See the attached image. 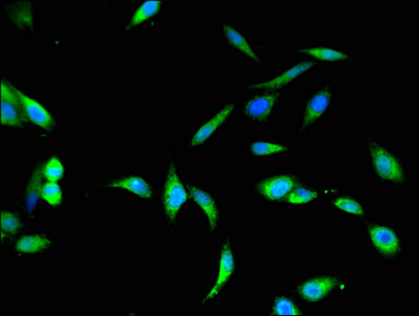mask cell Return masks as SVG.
<instances>
[{"instance_id": "cell-16", "label": "cell", "mask_w": 419, "mask_h": 316, "mask_svg": "<svg viewBox=\"0 0 419 316\" xmlns=\"http://www.w3.org/2000/svg\"><path fill=\"white\" fill-rule=\"evenodd\" d=\"M224 33H226L227 41L229 42V44L233 47L242 52L243 54H247L249 58L253 60L254 62L261 63V60L256 53H255L253 47L249 45L247 39L245 38V36L238 30L233 29V26H224Z\"/></svg>"}, {"instance_id": "cell-14", "label": "cell", "mask_w": 419, "mask_h": 316, "mask_svg": "<svg viewBox=\"0 0 419 316\" xmlns=\"http://www.w3.org/2000/svg\"><path fill=\"white\" fill-rule=\"evenodd\" d=\"M300 51L324 63H346L351 60V57L345 52L331 45H315L302 48Z\"/></svg>"}, {"instance_id": "cell-8", "label": "cell", "mask_w": 419, "mask_h": 316, "mask_svg": "<svg viewBox=\"0 0 419 316\" xmlns=\"http://www.w3.org/2000/svg\"><path fill=\"white\" fill-rule=\"evenodd\" d=\"M18 100H19L21 107H22L24 114L29 118L32 123H35L42 129L49 130L54 125V121L49 112L47 111L40 103L36 100L30 98L25 93L15 88Z\"/></svg>"}, {"instance_id": "cell-20", "label": "cell", "mask_w": 419, "mask_h": 316, "mask_svg": "<svg viewBox=\"0 0 419 316\" xmlns=\"http://www.w3.org/2000/svg\"><path fill=\"white\" fill-rule=\"evenodd\" d=\"M40 171L35 172L29 182L26 191V209L28 214H32L36 207L41 189Z\"/></svg>"}, {"instance_id": "cell-26", "label": "cell", "mask_w": 419, "mask_h": 316, "mask_svg": "<svg viewBox=\"0 0 419 316\" xmlns=\"http://www.w3.org/2000/svg\"><path fill=\"white\" fill-rule=\"evenodd\" d=\"M20 229V221L16 215L8 212H2L1 214V233L3 238L13 235Z\"/></svg>"}, {"instance_id": "cell-23", "label": "cell", "mask_w": 419, "mask_h": 316, "mask_svg": "<svg viewBox=\"0 0 419 316\" xmlns=\"http://www.w3.org/2000/svg\"><path fill=\"white\" fill-rule=\"evenodd\" d=\"M318 196L317 191L305 187H294L287 196V202L291 205H304Z\"/></svg>"}, {"instance_id": "cell-21", "label": "cell", "mask_w": 419, "mask_h": 316, "mask_svg": "<svg viewBox=\"0 0 419 316\" xmlns=\"http://www.w3.org/2000/svg\"><path fill=\"white\" fill-rule=\"evenodd\" d=\"M40 196L49 205H58L62 202V189L56 182H47L41 185Z\"/></svg>"}, {"instance_id": "cell-2", "label": "cell", "mask_w": 419, "mask_h": 316, "mask_svg": "<svg viewBox=\"0 0 419 316\" xmlns=\"http://www.w3.org/2000/svg\"><path fill=\"white\" fill-rule=\"evenodd\" d=\"M187 198V191L178 177L175 167L171 164L166 178L165 193H163V209L168 221H175L182 206L186 203Z\"/></svg>"}, {"instance_id": "cell-19", "label": "cell", "mask_w": 419, "mask_h": 316, "mask_svg": "<svg viewBox=\"0 0 419 316\" xmlns=\"http://www.w3.org/2000/svg\"><path fill=\"white\" fill-rule=\"evenodd\" d=\"M161 4H162V3L160 1H147L142 3V4L136 9L135 13H133L131 20H130L129 26H127V29H129L130 27L138 26L139 24L147 20L148 18L154 16L158 10H159Z\"/></svg>"}, {"instance_id": "cell-3", "label": "cell", "mask_w": 419, "mask_h": 316, "mask_svg": "<svg viewBox=\"0 0 419 316\" xmlns=\"http://www.w3.org/2000/svg\"><path fill=\"white\" fill-rule=\"evenodd\" d=\"M334 88L331 85H324L318 88L309 97L303 109L302 125L309 127L320 120L332 104Z\"/></svg>"}, {"instance_id": "cell-25", "label": "cell", "mask_w": 419, "mask_h": 316, "mask_svg": "<svg viewBox=\"0 0 419 316\" xmlns=\"http://www.w3.org/2000/svg\"><path fill=\"white\" fill-rule=\"evenodd\" d=\"M42 174L47 179L48 182H56L57 183L65 174V169H63L62 162L57 157H51L45 164Z\"/></svg>"}, {"instance_id": "cell-11", "label": "cell", "mask_w": 419, "mask_h": 316, "mask_svg": "<svg viewBox=\"0 0 419 316\" xmlns=\"http://www.w3.org/2000/svg\"><path fill=\"white\" fill-rule=\"evenodd\" d=\"M279 99V94L272 93L254 97L247 103L245 113L254 120H264L271 116L273 106Z\"/></svg>"}, {"instance_id": "cell-24", "label": "cell", "mask_w": 419, "mask_h": 316, "mask_svg": "<svg viewBox=\"0 0 419 316\" xmlns=\"http://www.w3.org/2000/svg\"><path fill=\"white\" fill-rule=\"evenodd\" d=\"M333 205L336 208L343 212L355 215H363L364 209L359 202L348 196H340L333 200Z\"/></svg>"}, {"instance_id": "cell-1", "label": "cell", "mask_w": 419, "mask_h": 316, "mask_svg": "<svg viewBox=\"0 0 419 316\" xmlns=\"http://www.w3.org/2000/svg\"><path fill=\"white\" fill-rule=\"evenodd\" d=\"M370 166L376 176L391 184H400L404 181V169L397 157L387 148L375 141H369Z\"/></svg>"}, {"instance_id": "cell-4", "label": "cell", "mask_w": 419, "mask_h": 316, "mask_svg": "<svg viewBox=\"0 0 419 316\" xmlns=\"http://www.w3.org/2000/svg\"><path fill=\"white\" fill-rule=\"evenodd\" d=\"M218 275L215 283L212 287V290L206 294L204 299V303H208L217 297L221 290L227 282H229L231 276H233L236 270V258L233 254L232 246L229 242H224L220 252H218Z\"/></svg>"}, {"instance_id": "cell-9", "label": "cell", "mask_w": 419, "mask_h": 316, "mask_svg": "<svg viewBox=\"0 0 419 316\" xmlns=\"http://www.w3.org/2000/svg\"><path fill=\"white\" fill-rule=\"evenodd\" d=\"M336 285L335 278L331 276H318L300 284L297 287V292L303 299L309 302H317L329 294Z\"/></svg>"}, {"instance_id": "cell-6", "label": "cell", "mask_w": 419, "mask_h": 316, "mask_svg": "<svg viewBox=\"0 0 419 316\" xmlns=\"http://www.w3.org/2000/svg\"><path fill=\"white\" fill-rule=\"evenodd\" d=\"M295 185V179L290 175H275L263 179L257 185L258 193L270 200H279L286 197Z\"/></svg>"}, {"instance_id": "cell-12", "label": "cell", "mask_w": 419, "mask_h": 316, "mask_svg": "<svg viewBox=\"0 0 419 316\" xmlns=\"http://www.w3.org/2000/svg\"><path fill=\"white\" fill-rule=\"evenodd\" d=\"M233 107H235L233 104L226 106V107L221 109L217 114H215L214 117H212L211 120L203 124V125L197 130L195 134H194L192 139H191V145H199L202 144V143H204L206 139H209V136H211L212 134H213L218 127L222 125L227 118H229Z\"/></svg>"}, {"instance_id": "cell-5", "label": "cell", "mask_w": 419, "mask_h": 316, "mask_svg": "<svg viewBox=\"0 0 419 316\" xmlns=\"http://www.w3.org/2000/svg\"><path fill=\"white\" fill-rule=\"evenodd\" d=\"M23 109L18 100L15 87L3 81L1 83V123L3 125L18 127L23 120Z\"/></svg>"}, {"instance_id": "cell-17", "label": "cell", "mask_w": 419, "mask_h": 316, "mask_svg": "<svg viewBox=\"0 0 419 316\" xmlns=\"http://www.w3.org/2000/svg\"><path fill=\"white\" fill-rule=\"evenodd\" d=\"M50 246V239L41 235L24 236L17 242L16 248L23 254L38 253L47 250Z\"/></svg>"}, {"instance_id": "cell-22", "label": "cell", "mask_w": 419, "mask_h": 316, "mask_svg": "<svg viewBox=\"0 0 419 316\" xmlns=\"http://www.w3.org/2000/svg\"><path fill=\"white\" fill-rule=\"evenodd\" d=\"M273 315H299V309L293 301L286 297H279L275 299L272 308Z\"/></svg>"}, {"instance_id": "cell-13", "label": "cell", "mask_w": 419, "mask_h": 316, "mask_svg": "<svg viewBox=\"0 0 419 316\" xmlns=\"http://www.w3.org/2000/svg\"><path fill=\"white\" fill-rule=\"evenodd\" d=\"M190 194L199 208L204 212L211 230H215L218 221V210L213 197L204 190L195 187H190Z\"/></svg>"}, {"instance_id": "cell-15", "label": "cell", "mask_w": 419, "mask_h": 316, "mask_svg": "<svg viewBox=\"0 0 419 316\" xmlns=\"http://www.w3.org/2000/svg\"><path fill=\"white\" fill-rule=\"evenodd\" d=\"M107 187L129 191L135 196L145 199L151 198L153 196L150 184L144 178L139 177V176H130V177L110 182Z\"/></svg>"}, {"instance_id": "cell-7", "label": "cell", "mask_w": 419, "mask_h": 316, "mask_svg": "<svg viewBox=\"0 0 419 316\" xmlns=\"http://www.w3.org/2000/svg\"><path fill=\"white\" fill-rule=\"evenodd\" d=\"M369 237L373 247L382 254L393 256L400 251L399 236L391 228L375 225L369 229Z\"/></svg>"}, {"instance_id": "cell-10", "label": "cell", "mask_w": 419, "mask_h": 316, "mask_svg": "<svg viewBox=\"0 0 419 316\" xmlns=\"http://www.w3.org/2000/svg\"><path fill=\"white\" fill-rule=\"evenodd\" d=\"M313 66H314V63L311 62V61L297 63V65L284 70L281 74L274 76L268 81H261L259 84H254L253 87L256 88V89H279V88L285 86L290 81L299 78L300 75L304 74Z\"/></svg>"}, {"instance_id": "cell-18", "label": "cell", "mask_w": 419, "mask_h": 316, "mask_svg": "<svg viewBox=\"0 0 419 316\" xmlns=\"http://www.w3.org/2000/svg\"><path fill=\"white\" fill-rule=\"evenodd\" d=\"M288 150V148L285 145L267 141H254L250 145L251 153L258 157L272 156L285 153Z\"/></svg>"}]
</instances>
